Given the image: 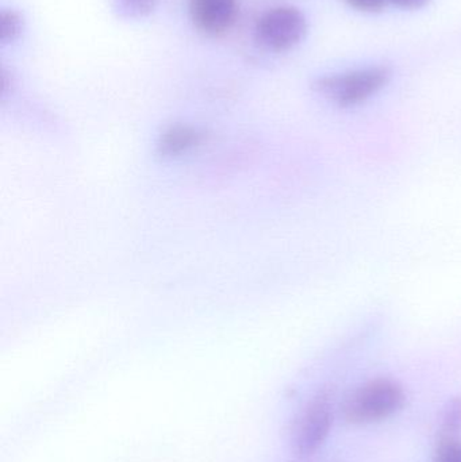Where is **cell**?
Here are the masks:
<instances>
[{"label":"cell","instance_id":"obj_1","mask_svg":"<svg viewBox=\"0 0 461 462\" xmlns=\"http://www.w3.org/2000/svg\"><path fill=\"white\" fill-rule=\"evenodd\" d=\"M392 76L389 67L373 65L348 72L321 76L314 81L313 89L337 107H356L386 88Z\"/></svg>","mask_w":461,"mask_h":462},{"label":"cell","instance_id":"obj_2","mask_svg":"<svg viewBox=\"0 0 461 462\" xmlns=\"http://www.w3.org/2000/svg\"><path fill=\"white\" fill-rule=\"evenodd\" d=\"M405 391L394 380L373 379L357 387L341 404V417L349 425H370L402 409Z\"/></svg>","mask_w":461,"mask_h":462},{"label":"cell","instance_id":"obj_3","mask_svg":"<svg viewBox=\"0 0 461 462\" xmlns=\"http://www.w3.org/2000/svg\"><path fill=\"white\" fill-rule=\"evenodd\" d=\"M336 410L333 395L321 391L300 410L290 428V447L300 458L313 456L325 444L333 423Z\"/></svg>","mask_w":461,"mask_h":462},{"label":"cell","instance_id":"obj_4","mask_svg":"<svg viewBox=\"0 0 461 462\" xmlns=\"http://www.w3.org/2000/svg\"><path fill=\"white\" fill-rule=\"evenodd\" d=\"M309 24L305 14L294 5L271 8L256 24V38L265 48L286 51L305 40Z\"/></svg>","mask_w":461,"mask_h":462},{"label":"cell","instance_id":"obj_5","mask_svg":"<svg viewBox=\"0 0 461 462\" xmlns=\"http://www.w3.org/2000/svg\"><path fill=\"white\" fill-rule=\"evenodd\" d=\"M192 23L203 34L219 37L237 18V0H189Z\"/></svg>","mask_w":461,"mask_h":462},{"label":"cell","instance_id":"obj_6","mask_svg":"<svg viewBox=\"0 0 461 462\" xmlns=\"http://www.w3.org/2000/svg\"><path fill=\"white\" fill-rule=\"evenodd\" d=\"M203 133L187 125H175L162 133L157 143V151L161 156L173 157L195 148L202 143Z\"/></svg>","mask_w":461,"mask_h":462},{"label":"cell","instance_id":"obj_7","mask_svg":"<svg viewBox=\"0 0 461 462\" xmlns=\"http://www.w3.org/2000/svg\"><path fill=\"white\" fill-rule=\"evenodd\" d=\"M159 0H113L116 15L130 21L146 18L156 10Z\"/></svg>","mask_w":461,"mask_h":462},{"label":"cell","instance_id":"obj_8","mask_svg":"<svg viewBox=\"0 0 461 462\" xmlns=\"http://www.w3.org/2000/svg\"><path fill=\"white\" fill-rule=\"evenodd\" d=\"M24 29L23 16L16 10H3L0 14V40L3 43H11L21 37Z\"/></svg>","mask_w":461,"mask_h":462},{"label":"cell","instance_id":"obj_9","mask_svg":"<svg viewBox=\"0 0 461 462\" xmlns=\"http://www.w3.org/2000/svg\"><path fill=\"white\" fill-rule=\"evenodd\" d=\"M440 439L459 437L461 433V396L452 398L447 403L441 417Z\"/></svg>","mask_w":461,"mask_h":462},{"label":"cell","instance_id":"obj_10","mask_svg":"<svg viewBox=\"0 0 461 462\" xmlns=\"http://www.w3.org/2000/svg\"><path fill=\"white\" fill-rule=\"evenodd\" d=\"M432 462H461L460 437L438 439Z\"/></svg>","mask_w":461,"mask_h":462},{"label":"cell","instance_id":"obj_11","mask_svg":"<svg viewBox=\"0 0 461 462\" xmlns=\"http://www.w3.org/2000/svg\"><path fill=\"white\" fill-rule=\"evenodd\" d=\"M344 2L362 13L376 14L384 10L389 0H344Z\"/></svg>","mask_w":461,"mask_h":462},{"label":"cell","instance_id":"obj_12","mask_svg":"<svg viewBox=\"0 0 461 462\" xmlns=\"http://www.w3.org/2000/svg\"><path fill=\"white\" fill-rule=\"evenodd\" d=\"M430 0H389V3L403 8V10H420L424 8Z\"/></svg>","mask_w":461,"mask_h":462}]
</instances>
